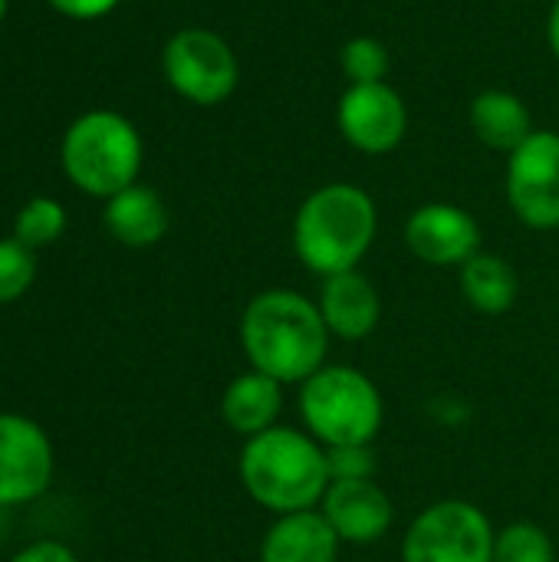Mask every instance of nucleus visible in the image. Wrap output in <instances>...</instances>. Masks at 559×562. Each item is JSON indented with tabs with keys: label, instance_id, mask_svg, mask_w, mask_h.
<instances>
[{
	"label": "nucleus",
	"instance_id": "f257e3e1",
	"mask_svg": "<svg viewBox=\"0 0 559 562\" xmlns=\"http://www.w3.org/2000/svg\"><path fill=\"white\" fill-rule=\"evenodd\" d=\"M241 346L250 369L283 385H303L326 366L329 329L316 300L297 290H264L241 313Z\"/></svg>",
	"mask_w": 559,
	"mask_h": 562
},
{
	"label": "nucleus",
	"instance_id": "f03ea898",
	"mask_svg": "<svg viewBox=\"0 0 559 562\" xmlns=\"http://www.w3.org/2000/svg\"><path fill=\"white\" fill-rule=\"evenodd\" d=\"M237 471L250 501L273 517L316 510L333 484L326 448L310 431L287 425L247 438Z\"/></svg>",
	"mask_w": 559,
	"mask_h": 562
},
{
	"label": "nucleus",
	"instance_id": "7ed1b4c3",
	"mask_svg": "<svg viewBox=\"0 0 559 562\" xmlns=\"http://www.w3.org/2000/svg\"><path fill=\"white\" fill-rule=\"evenodd\" d=\"M379 231L376 201L369 191L333 181L316 188L293 217V250L316 277L359 270Z\"/></svg>",
	"mask_w": 559,
	"mask_h": 562
},
{
	"label": "nucleus",
	"instance_id": "20e7f679",
	"mask_svg": "<svg viewBox=\"0 0 559 562\" xmlns=\"http://www.w3.org/2000/svg\"><path fill=\"white\" fill-rule=\"evenodd\" d=\"M300 418L323 448L372 445L385 405L366 372L353 366H323L300 385Z\"/></svg>",
	"mask_w": 559,
	"mask_h": 562
},
{
	"label": "nucleus",
	"instance_id": "39448f33",
	"mask_svg": "<svg viewBox=\"0 0 559 562\" xmlns=\"http://www.w3.org/2000/svg\"><path fill=\"white\" fill-rule=\"evenodd\" d=\"M63 168L86 194L112 198L135 184L142 168L138 132L115 112H89L66 132Z\"/></svg>",
	"mask_w": 559,
	"mask_h": 562
},
{
	"label": "nucleus",
	"instance_id": "423d86ee",
	"mask_svg": "<svg viewBox=\"0 0 559 562\" xmlns=\"http://www.w3.org/2000/svg\"><path fill=\"white\" fill-rule=\"evenodd\" d=\"M494 524L471 501L425 507L402 537V562H494Z\"/></svg>",
	"mask_w": 559,
	"mask_h": 562
},
{
	"label": "nucleus",
	"instance_id": "0eeeda50",
	"mask_svg": "<svg viewBox=\"0 0 559 562\" xmlns=\"http://www.w3.org/2000/svg\"><path fill=\"white\" fill-rule=\"evenodd\" d=\"M165 76L178 95L194 105L224 102L241 79L234 49L211 30H181L168 40L161 56Z\"/></svg>",
	"mask_w": 559,
	"mask_h": 562
},
{
	"label": "nucleus",
	"instance_id": "6e6552de",
	"mask_svg": "<svg viewBox=\"0 0 559 562\" xmlns=\"http://www.w3.org/2000/svg\"><path fill=\"white\" fill-rule=\"evenodd\" d=\"M507 201L521 224L534 231L559 227V135L534 128V135L507 155Z\"/></svg>",
	"mask_w": 559,
	"mask_h": 562
},
{
	"label": "nucleus",
	"instance_id": "1a4fd4ad",
	"mask_svg": "<svg viewBox=\"0 0 559 562\" xmlns=\"http://www.w3.org/2000/svg\"><path fill=\"white\" fill-rule=\"evenodd\" d=\"M339 132L343 138L366 151V155H385L399 148L409 128V112L402 95L385 82H362L349 86L339 99Z\"/></svg>",
	"mask_w": 559,
	"mask_h": 562
},
{
	"label": "nucleus",
	"instance_id": "9d476101",
	"mask_svg": "<svg viewBox=\"0 0 559 562\" xmlns=\"http://www.w3.org/2000/svg\"><path fill=\"white\" fill-rule=\"evenodd\" d=\"M53 474V448L40 425L0 415V507L40 497Z\"/></svg>",
	"mask_w": 559,
	"mask_h": 562
},
{
	"label": "nucleus",
	"instance_id": "9b49d317",
	"mask_svg": "<svg viewBox=\"0 0 559 562\" xmlns=\"http://www.w3.org/2000/svg\"><path fill=\"white\" fill-rule=\"evenodd\" d=\"M409 250L432 267H465L481 254V227L458 204H425L405 224Z\"/></svg>",
	"mask_w": 559,
	"mask_h": 562
},
{
	"label": "nucleus",
	"instance_id": "f8f14e48",
	"mask_svg": "<svg viewBox=\"0 0 559 562\" xmlns=\"http://www.w3.org/2000/svg\"><path fill=\"white\" fill-rule=\"evenodd\" d=\"M320 514L346 547H372L379 543L392 524L395 507L392 497L369 477V481H333Z\"/></svg>",
	"mask_w": 559,
	"mask_h": 562
},
{
	"label": "nucleus",
	"instance_id": "ddd939ff",
	"mask_svg": "<svg viewBox=\"0 0 559 562\" xmlns=\"http://www.w3.org/2000/svg\"><path fill=\"white\" fill-rule=\"evenodd\" d=\"M316 306H320V316H323L329 336L346 339V342H359V339L372 336L379 326V316H382L379 290L359 270L323 277Z\"/></svg>",
	"mask_w": 559,
	"mask_h": 562
},
{
	"label": "nucleus",
	"instance_id": "4468645a",
	"mask_svg": "<svg viewBox=\"0 0 559 562\" xmlns=\"http://www.w3.org/2000/svg\"><path fill=\"white\" fill-rule=\"evenodd\" d=\"M339 537L316 510L283 514L270 524L260 540V562H336L339 560Z\"/></svg>",
	"mask_w": 559,
	"mask_h": 562
},
{
	"label": "nucleus",
	"instance_id": "2eb2a0df",
	"mask_svg": "<svg viewBox=\"0 0 559 562\" xmlns=\"http://www.w3.org/2000/svg\"><path fill=\"white\" fill-rule=\"evenodd\" d=\"M280 412H283V382H277L257 369L241 372L224 389V398H221V415H224L227 428L234 435H241L244 441L277 428Z\"/></svg>",
	"mask_w": 559,
	"mask_h": 562
},
{
	"label": "nucleus",
	"instance_id": "dca6fc26",
	"mask_svg": "<svg viewBox=\"0 0 559 562\" xmlns=\"http://www.w3.org/2000/svg\"><path fill=\"white\" fill-rule=\"evenodd\" d=\"M105 227L125 247H152L168 231V211L152 188L132 184V188L109 198Z\"/></svg>",
	"mask_w": 559,
	"mask_h": 562
},
{
	"label": "nucleus",
	"instance_id": "f3484780",
	"mask_svg": "<svg viewBox=\"0 0 559 562\" xmlns=\"http://www.w3.org/2000/svg\"><path fill=\"white\" fill-rule=\"evenodd\" d=\"M471 128L488 148L507 155L517 151L534 135L530 109L521 95L504 89H488L471 102Z\"/></svg>",
	"mask_w": 559,
	"mask_h": 562
},
{
	"label": "nucleus",
	"instance_id": "a211bd4d",
	"mask_svg": "<svg viewBox=\"0 0 559 562\" xmlns=\"http://www.w3.org/2000/svg\"><path fill=\"white\" fill-rule=\"evenodd\" d=\"M461 293L471 310H478L484 316H501V313L514 310L521 280L504 257L481 250L461 267Z\"/></svg>",
	"mask_w": 559,
	"mask_h": 562
},
{
	"label": "nucleus",
	"instance_id": "6ab92c4d",
	"mask_svg": "<svg viewBox=\"0 0 559 562\" xmlns=\"http://www.w3.org/2000/svg\"><path fill=\"white\" fill-rule=\"evenodd\" d=\"M494 562H557L550 533L530 520H517L494 537Z\"/></svg>",
	"mask_w": 559,
	"mask_h": 562
},
{
	"label": "nucleus",
	"instance_id": "aec40b11",
	"mask_svg": "<svg viewBox=\"0 0 559 562\" xmlns=\"http://www.w3.org/2000/svg\"><path fill=\"white\" fill-rule=\"evenodd\" d=\"M66 227V214L53 198H33L20 214H16V240L23 247H46L53 244Z\"/></svg>",
	"mask_w": 559,
	"mask_h": 562
},
{
	"label": "nucleus",
	"instance_id": "412c9836",
	"mask_svg": "<svg viewBox=\"0 0 559 562\" xmlns=\"http://www.w3.org/2000/svg\"><path fill=\"white\" fill-rule=\"evenodd\" d=\"M339 63H343V72L353 79V86H362V82H385V72H389V49L372 40V36H356L343 46L339 53Z\"/></svg>",
	"mask_w": 559,
	"mask_h": 562
},
{
	"label": "nucleus",
	"instance_id": "4be33fe9",
	"mask_svg": "<svg viewBox=\"0 0 559 562\" xmlns=\"http://www.w3.org/2000/svg\"><path fill=\"white\" fill-rule=\"evenodd\" d=\"M36 263L30 247H23L16 237L13 240H0V303L16 300L30 283H33Z\"/></svg>",
	"mask_w": 559,
	"mask_h": 562
},
{
	"label": "nucleus",
	"instance_id": "5701e85b",
	"mask_svg": "<svg viewBox=\"0 0 559 562\" xmlns=\"http://www.w3.org/2000/svg\"><path fill=\"white\" fill-rule=\"evenodd\" d=\"M329 481H369L376 474V451L372 445H339L326 448Z\"/></svg>",
	"mask_w": 559,
	"mask_h": 562
},
{
	"label": "nucleus",
	"instance_id": "b1692460",
	"mask_svg": "<svg viewBox=\"0 0 559 562\" xmlns=\"http://www.w3.org/2000/svg\"><path fill=\"white\" fill-rule=\"evenodd\" d=\"M10 562H76V557L69 553V547L53 543V540H43V543L26 547L23 553H16Z\"/></svg>",
	"mask_w": 559,
	"mask_h": 562
},
{
	"label": "nucleus",
	"instance_id": "393cba45",
	"mask_svg": "<svg viewBox=\"0 0 559 562\" xmlns=\"http://www.w3.org/2000/svg\"><path fill=\"white\" fill-rule=\"evenodd\" d=\"M59 13L66 16H76V20H92V16H102L109 13L119 0H49Z\"/></svg>",
	"mask_w": 559,
	"mask_h": 562
},
{
	"label": "nucleus",
	"instance_id": "a878e982",
	"mask_svg": "<svg viewBox=\"0 0 559 562\" xmlns=\"http://www.w3.org/2000/svg\"><path fill=\"white\" fill-rule=\"evenodd\" d=\"M547 40H550V49L559 59V0H554V10H550V23H547Z\"/></svg>",
	"mask_w": 559,
	"mask_h": 562
},
{
	"label": "nucleus",
	"instance_id": "bb28decb",
	"mask_svg": "<svg viewBox=\"0 0 559 562\" xmlns=\"http://www.w3.org/2000/svg\"><path fill=\"white\" fill-rule=\"evenodd\" d=\"M3 13H7V0H0V20H3Z\"/></svg>",
	"mask_w": 559,
	"mask_h": 562
}]
</instances>
